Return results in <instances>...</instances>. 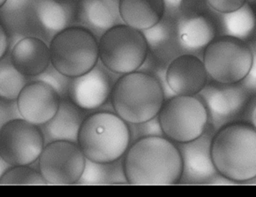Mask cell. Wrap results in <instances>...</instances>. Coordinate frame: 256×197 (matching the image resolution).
<instances>
[{
    "instance_id": "obj_1",
    "label": "cell",
    "mask_w": 256,
    "mask_h": 197,
    "mask_svg": "<svg viewBox=\"0 0 256 197\" xmlns=\"http://www.w3.org/2000/svg\"><path fill=\"white\" fill-rule=\"evenodd\" d=\"M122 161L128 184L176 185L182 174L179 149L164 136L144 137L134 141Z\"/></svg>"
},
{
    "instance_id": "obj_2",
    "label": "cell",
    "mask_w": 256,
    "mask_h": 197,
    "mask_svg": "<svg viewBox=\"0 0 256 197\" xmlns=\"http://www.w3.org/2000/svg\"><path fill=\"white\" fill-rule=\"evenodd\" d=\"M218 174L236 184H252L256 177V126L242 121L224 125L214 132L210 146Z\"/></svg>"
},
{
    "instance_id": "obj_3",
    "label": "cell",
    "mask_w": 256,
    "mask_h": 197,
    "mask_svg": "<svg viewBox=\"0 0 256 197\" xmlns=\"http://www.w3.org/2000/svg\"><path fill=\"white\" fill-rule=\"evenodd\" d=\"M164 102L161 83L156 77L142 71L120 75L110 96L114 111L127 123H142L156 117Z\"/></svg>"
},
{
    "instance_id": "obj_4",
    "label": "cell",
    "mask_w": 256,
    "mask_h": 197,
    "mask_svg": "<svg viewBox=\"0 0 256 197\" xmlns=\"http://www.w3.org/2000/svg\"><path fill=\"white\" fill-rule=\"evenodd\" d=\"M77 143L89 160L100 163L118 160L131 144L128 123L114 111H92L79 129Z\"/></svg>"
},
{
    "instance_id": "obj_5",
    "label": "cell",
    "mask_w": 256,
    "mask_h": 197,
    "mask_svg": "<svg viewBox=\"0 0 256 197\" xmlns=\"http://www.w3.org/2000/svg\"><path fill=\"white\" fill-rule=\"evenodd\" d=\"M49 50L50 64L70 78L84 75L100 60L98 39L79 26L56 33L49 42Z\"/></svg>"
},
{
    "instance_id": "obj_6",
    "label": "cell",
    "mask_w": 256,
    "mask_h": 197,
    "mask_svg": "<svg viewBox=\"0 0 256 197\" xmlns=\"http://www.w3.org/2000/svg\"><path fill=\"white\" fill-rule=\"evenodd\" d=\"M202 61L210 79L220 84L242 81L256 63L250 43L228 35L216 36L205 48Z\"/></svg>"
},
{
    "instance_id": "obj_7",
    "label": "cell",
    "mask_w": 256,
    "mask_h": 197,
    "mask_svg": "<svg viewBox=\"0 0 256 197\" xmlns=\"http://www.w3.org/2000/svg\"><path fill=\"white\" fill-rule=\"evenodd\" d=\"M148 54V45L143 33L124 24L109 29L98 39L100 61L116 75L138 70Z\"/></svg>"
},
{
    "instance_id": "obj_8",
    "label": "cell",
    "mask_w": 256,
    "mask_h": 197,
    "mask_svg": "<svg viewBox=\"0 0 256 197\" xmlns=\"http://www.w3.org/2000/svg\"><path fill=\"white\" fill-rule=\"evenodd\" d=\"M157 117L164 136L174 143L193 141L208 126V111L197 95L166 99Z\"/></svg>"
},
{
    "instance_id": "obj_9",
    "label": "cell",
    "mask_w": 256,
    "mask_h": 197,
    "mask_svg": "<svg viewBox=\"0 0 256 197\" xmlns=\"http://www.w3.org/2000/svg\"><path fill=\"white\" fill-rule=\"evenodd\" d=\"M256 95L241 82L224 84L210 80L197 95L206 107L208 125L214 131L233 122L241 121L244 110Z\"/></svg>"
},
{
    "instance_id": "obj_10",
    "label": "cell",
    "mask_w": 256,
    "mask_h": 197,
    "mask_svg": "<svg viewBox=\"0 0 256 197\" xmlns=\"http://www.w3.org/2000/svg\"><path fill=\"white\" fill-rule=\"evenodd\" d=\"M44 145L41 126L22 117L13 119L0 128V156L11 166L35 163Z\"/></svg>"
},
{
    "instance_id": "obj_11",
    "label": "cell",
    "mask_w": 256,
    "mask_h": 197,
    "mask_svg": "<svg viewBox=\"0 0 256 197\" xmlns=\"http://www.w3.org/2000/svg\"><path fill=\"white\" fill-rule=\"evenodd\" d=\"M85 164L78 143L64 140L46 144L38 159V171L48 185L77 184Z\"/></svg>"
},
{
    "instance_id": "obj_12",
    "label": "cell",
    "mask_w": 256,
    "mask_h": 197,
    "mask_svg": "<svg viewBox=\"0 0 256 197\" xmlns=\"http://www.w3.org/2000/svg\"><path fill=\"white\" fill-rule=\"evenodd\" d=\"M214 129L208 125L199 138L186 143H175L182 160V171L178 184L208 185L218 175L210 146Z\"/></svg>"
},
{
    "instance_id": "obj_13",
    "label": "cell",
    "mask_w": 256,
    "mask_h": 197,
    "mask_svg": "<svg viewBox=\"0 0 256 197\" xmlns=\"http://www.w3.org/2000/svg\"><path fill=\"white\" fill-rule=\"evenodd\" d=\"M101 62L84 75L71 78L68 97L73 103L85 111H98L110 100L114 84L118 78Z\"/></svg>"
},
{
    "instance_id": "obj_14",
    "label": "cell",
    "mask_w": 256,
    "mask_h": 197,
    "mask_svg": "<svg viewBox=\"0 0 256 197\" xmlns=\"http://www.w3.org/2000/svg\"><path fill=\"white\" fill-rule=\"evenodd\" d=\"M60 102V96L52 86L31 79L16 100L20 117L37 126L46 124L54 117Z\"/></svg>"
},
{
    "instance_id": "obj_15",
    "label": "cell",
    "mask_w": 256,
    "mask_h": 197,
    "mask_svg": "<svg viewBox=\"0 0 256 197\" xmlns=\"http://www.w3.org/2000/svg\"><path fill=\"white\" fill-rule=\"evenodd\" d=\"M34 0H7L0 9V22L5 27L10 48L20 39L38 37L49 43V39L38 22L34 9Z\"/></svg>"
},
{
    "instance_id": "obj_16",
    "label": "cell",
    "mask_w": 256,
    "mask_h": 197,
    "mask_svg": "<svg viewBox=\"0 0 256 197\" xmlns=\"http://www.w3.org/2000/svg\"><path fill=\"white\" fill-rule=\"evenodd\" d=\"M166 79L175 95L196 96L209 82L202 59L184 54L174 59L166 68Z\"/></svg>"
},
{
    "instance_id": "obj_17",
    "label": "cell",
    "mask_w": 256,
    "mask_h": 197,
    "mask_svg": "<svg viewBox=\"0 0 256 197\" xmlns=\"http://www.w3.org/2000/svg\"><path fill=\"white\" fill-rule=\"evenodd\" d=\"M122 24L119 0H76L74 26L89 30L98 41L109 29Z\"/></svg>"
},
{
    "instance_id": "obj_18",
    "label": "cell",
    "mask_w": 256,
    "mask_h": 197,
    "mask_svg": "<svg viewBox=\"0 0 256 197\" xmlns=\"http://www.w3.org/2000/svg\"><path fill=\"white\" fill-rule=\"evenodd\" d=\"M176 21V18L164 13L158 24L142 31L148 43V56L157 66L167 68L174 59L185 54L178 41Z\"/></svg>"
},
{
    "instance_id": "obj_19",
    "label": "cell",
    "mask_w": 256,
    "mask_h": 197,
    "mask_svg": "<svg viewBox=\"0 0 256 197\" xmlns=\"http://www.w3.org/2000/svg\"><path fill=\"white\" fill-rule=\"evenodd\" d=\"M8 53L14 67L28 78L41 75L50 65L48 45L40 38H24L16 42Z\"/></svg>"
},
{
    "instance_id": "obj_20",
    "label": "cell",
    "mask_w": 256,
    "mask_h": 197,
    "mask_svg": "<svg viewBox=\"0 0 256 197\" xmlns=\"http://www.w3.org/2000/svg\"><path fill=\"white\" fill-rule=\"evenodd\" d=\"M176 31L180 45L184 53L198 57L199 54H203L206 47L218 36V25L210 15L178 18Z\"/></svg>"
},
{
    "instance_id": "obj_21",
    "label": "cell",
    "mask_w": 256,
    "mask_h": 197,
    "mask_svg": "<svg viewBox=\"0 0 256 197\" xmlns=\"http://www.w3.org/2000/svg\"><path fill=\"white\" fill-rule=\"evenodd\" d=\"M90 113L79 108L68 98L61 99L54 117L40 126L44 133L46 144L59 140L77 143L79 129Z\"/></svg>"
},
{
    "instance_id": "obj_22",
    "label": "cell",
    "mask_w": 256,
    "mask_h": 197,
    "mask_svg": "<svg viewBox=\"0 0 256 197\" xmlns=\"http://www.w3.org/2000/svg\"><path fill=\"white\" fill-rule=\"evenodd\" d=\"M34 9L49 42L76 22V0H34Z\"/></svg>"
},
{
    "instance_id": "obj_23",
    "label": "cell",
    "mask_w": 256,
    "mask_h": 197,
    "mask_svg": "<svg viewBox=\"0 0 256 197\" xmlns=\"http://www.w3.org/2000/svg\"><path fill=\"white\" fill-rule=\"evenodd\" d=\"M119 13L124 24L144 31L161 21L166 6L164 0H119Z\"/></svg>"
},
{
    "instance_id": "obj_24",
    "label": "cell",
    "mask_w": 256,
    "mask_h": 197,
    "mask_svg": "<svg viewBox=\"0 0 256 197\" xmlns=\"http://www.w3.org/2000/svg\"><path fill=\"white\" fill-rule=\"evenodd\" d=\"M122 158L106 163L86 159L84 170L77 185L128 184L124 174Z\"/></svg>"
},
{
    "instance_id": "obj_25",
    "label": "cell",
    "mask_w": 256,
    "mask_h": 197,
    "mask_svg": "<svg viewBox=\"0 0 256 197\" xmlns=\"http://www.w3.org/2000/svg\"><path fill=\"white\" fill-rule=\"evenodd\" d=\"M221 27L222 30L221 35L233 36L251 43L256 30L254 10L246 3L234 12L224 14Z\"/></svg>"
},
{
    "instance_id": "obj_26",
    "label": "cell",
    "mask_w": 256,
    "mask_h": 197,
    "mask_svg": "<svg viewBox=\"0 0 256 197\" xmlns=\"http://www.w3.org/2000/svg\"><path fill=\"white\" fill-rule=\"evenodd\" d=\"M30 78L20 74L12 63L10 53L0 60V99L17 100L19 93Z\"/></svg>"
},
{
    "instance_id": "obj_27",
    "label": "cell",
    "mask_w": 256,
    "mask_h": 197,
    "mask_svg": "<svg viewBox=\"0 0 256 197\" xmlns=\"http://www.w3.org/2000/svg\"><path fill=\"white\" fill-rule=\"evenodd\" d=\"M0 185H48L38 170L30 165H14L0 177Z\"/></svg>"
},
{
    "instance_id": "obj_28",
    "label": "cell",
    "mask_w": 256,
    "mask_h": 197,
    "mask_svg": "<svg viewBox=\"0 0 256 197\" xmlns=\"http://www.w3.org/2000/svg\"><path fill=\"white\" fill-rule=\"evenodd\" d=\"M30 79L42 81L52 86L58 92L61 99L68 98V87H70L71 78L60 73L52 64L42 74Z\"/></svg>"
},
{
    "instance_id": "obj_29",
    "label": "cell",
    "mask_w": 256,
    "mask_h": 197,
    "mask_svg": "<svg viewBox=\"0 0 256 197\" xmlns=\"http://www.w3.org/2000/svg\"><path fill=\"white\" fill-rule=\"evenodd\" d=\"M131 144L140 138L148 136H164L158 117L138 123H128Z\"/></svg>"
},
{
    "instance_id": "obj_30",
    "label": "cell",
    "mask_w": 256,
    "mask_h": 197,
    "mask_svg": "<svg viewBox=\"0 0 256 197\" xmlns=\"http://www.w3.org/2000/svg\"><path fill=\"white\" fill-rule=\"evenodd\" d=\"M210 8L206 0H181L178 6L180 18H192L210 15Z\"/></svg>"
},
{
    "instance_id": "obj_31",
    "label": "cell",
    "mask_w": 256,
    "mask_h": 197,
    "mask_svg": "<svg viewBox=\"0 0 256 197\" xmlns=\"http://www.w3.org/2000/svg\"><path fill=\"white\" fill-rule=\"evenodd\" d=\"M209 7L218 13H230L238 10L247 3V0H206Z\"/></svg>"
},
{
    "instance_id": "obj_32",
    "label": "cell",
    "mask_w": 256,
    "mask_h": 197,
    "mask_svg": "<svg viewBox=\"0 0 256 197\" xmlns=\"http://www.w3.org/2000/svg\"><path fill=\"white\" fill-rule=\"evenodd\" d=\"M22 117L18 109L16 101H6L0 99V128L13 119Z\"/></svg>"
},
{
    "instance_id": "obj_33",
    "label": "cell",
    "mask_w": 256,
    "mask_h": 197,
    "mask_svg": "<svg viewBox=\"0 0 256 197\" xmlns=\"http://www.w3.org/2000/svg\"><path fill=\"white\" fill-rule=\"evenodd\" d=\"M256 95H254L247 104L244 114H242L241 121L250 123L256 126Z\"/></svg>"
},
{
    "instance_id": "obj_34",
    "label": "cell",
    "mask_w": 256,
    "mask_h": 197,
    "mask_svg": "<svg viewBox=\"0 0 256 197\" xmlns=\"http://www.w3.org/2000/svg\"><path fill=\"white\" fill-rule=\"evenodd\" d=\"M10 50V41L5 27L0 22V60L4 58Z\"/></svg>"
},
{
    "instance_id": "obj_35",
    "label": "cell",
    "mask_w": 256,
    "mask_h": 197,
    "mask_svg": "<svg viewBox=\"0 0 256 197\" xmlns=\"http://www.w3.org/2000/svg\"><path fill=\"white\" fill-rule=\"evenodd\" d=\"M180 1L181 0H164L166 9V7H168L169 9H178Z\"/></svg>"
},
{
    "instance_id": "obj_36",
    "label": "cell",
    "mask_w": 256,
    "mask_h": 197,
    "mask_svg": "<svg viewBox=\"0 0 256 197\" xmlns=\"http://www.w3.org/2000/svg\"><path fill=\"white\" fill-rule=\"evenodd\" d=\"M10 167H11V165L7 163V162L0 156V177H1V176H2V174H4V172H5L8 168H10Z\"/></svg>"
},
{
    "instance_id": "obj_37",
    "label": "cell",
    "mask_w": 256,
    "mask_h": 197,
    "mask_svg": "<svg viewBox=\"0 0 256 197\" xmlns=\"http://www.w3.org/2000/svg\"><path fill=\"white\" fill-rule=\"evenodd\" d=\"M7 0H0V9L2 7V6L5 5V3H6Z\"/></svg>"
}]
</instances>
